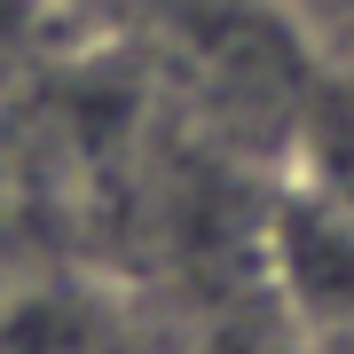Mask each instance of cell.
Listing matches in <instances>:
<instances>
[{
    "label": "cell",
    "mask_w": 354,
    "mask_h": 354,
    "mask_svg": "<svg viewBox=\"0 0 354 354\" xmlns=\"http://www.w3.org/2000/svg\"><path fill=\"white\" fill-rule=\"evenodd\" d=\"M268 260H276V291L291 315L323 330L330 346H354V213L346 205L291 181L276 221H268Z\"/></svg>",
    "instance_id": "6da1fadb"
},
{
    "label": "cell",
    "mask_w": 354,
    "mask_h": 354,
    "mask_svg": "<svg viewBox=\"0 0 354 354\" xmlns=\"http://www.w3.org/2000/svg\"><path fill=\"white\" fill-rule=\"evenodd\" d=\"M299 181L354 213V95H330L315 111V127H307V174Z\"/></svg>",
    "instance_id": "7a4b0ae2"
},
{
    "label": "cell",
    "mask_w": 354,
    "mask_h": 354,
    "mask_svg": "<svg viewBox=\"0 0 354 354\" xmlns=\"http://www.w3.org/2000/svg\"><path fill=\"white\" fill-rule=\"evenodd\" d=\"M39 16H48V0H0V64H8V55H24V48H32V32H39Z\"/></svg>",
    "instance_id": "3957f363"
},
{
    "label": "cell",
    "mask_w": 354,
    "mask_h": 354,
    "mask_svg": "<svg viewBox=\"0 0 354 354\" xmlns=\"http://www.w3.org/2000/svg\"><path fill=\"white\" fill-rule=\"evenodd\" d=\"M283 8H299L307 24H339V32H354V0H283Z\"/></svg>",
    "instance_id": "277c9868"
}]
</instances>
